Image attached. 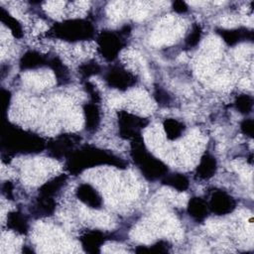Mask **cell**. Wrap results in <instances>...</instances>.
<instances>
[{
	"label": "cell",
	"mask_w": 254,
	"mask_h": 254,
	"mask_svg": "<svg viewBox=\"0 0 254 254\" xmlns=\"http://www.w3.org/2000/svg\"><path fill=\"white\" fill-rule=\"evenodd\" d=\"M208 205L207 201L198 196H193L190 199L188 204V213L191 216L195 221L201 222L208 215Z\"/></svg>",
	"instance_id": "4fadbf2b"
},
{
	"label": "cell",
	"mask_w": 254,
	"mask_h": 254,
	"mask_svg": "<svg viewBox=\"0 0 254 254\" xmlns=\"http://www.w3.org/2000/svg\"><path fill=\"white\" fill-rule=\"evenodd\" d=\"M49 66L55 71L59 82L65 83L68 80V71L59 58L53 57L49 59Z\"/></svg>",
	"instance_id": "603a6c76"
},
{
	"label": "cell",
	"mask_w": 254,
	"mask_h": 254,
	"mask_svg": "<svg viewBox=\"0 0 254 254\" xmlns=\"http://www.w3.org/2000/svg\"><path fill=\"white\" fill-rule=\"evenodd\" d=\"M2 149L8 154H33L42 152L47 144L45 140L34 133L19 127L8 125L2 134Z\"/></svg>",
	"instance_id": "7a4b0ae2"
},
{
	"label": "cell",
	"mask_w": 254,
	"mask_h": 254,
	"mask_svg": "<svg viewBox=\"0 0 254 254\" xmlns=\"http://www.w3.org/2000/svg\"><path fill=\"white\" fill-rule=\"evenodd\" d=\"M123 36L121 32L113 31H102L99 34L97 38L98 50L104 59L113 61L117 58L119 52L125 46Z\"/></svg>",
	"instance_id": "5b68a950"
},
{
	"label": "cell",
	"mask_w": 254,
	"mask_h": 254,
	"mask_svg": "<svg viewBox=\"0 0 254 254\" xmlns=\"http://www.w3.org/2000/svg\"><path fill=\"white\" fill-rule=\"evenodd\" d=\"M240 129L242 131L243 134L252 137L253 136V132H254V123L252 119H245L241 122L240 125Z\"/></svg>",
	"instance_id": "83f0119b"
},
{
	"label": "cell",
	"mask_w": 254,
	"mask_h": 254,
	"mask_svg": "<svg viewBox=\"0 0 254 254\" xmlns=\"http://www.w3.org/2000/svg\"><path fill=\"white\" fill-rule=\"evenodd\" d=\"M100 70H101L100 65L94 61H89L87 63L82 64L79 66V73L83 77H89L91 75L97 74V73L100 72Z\"/></svg>",
	"instance_id": "484cf974"
},
{
	"label": "cell",
	"mask_w": 254,
	"mask_h": 254,
	"mask_svg": "<svg viewBox=\"0 0 254 254\" xmlns=\"http://www.w3.org/2000/svg\"><path fill=\"white\" fill-rule=\"evenodd\" d=\"M216 31L217 34L220 35V37L228 46H234L240 42L253 39V32L246 28H238L231 30L218 29Z\"/></svg>",
	"instance_id": "7c38bea8"
},
{
	"label": "cell",
	"mask_w": 254,
	"mask_h": 254,
	"mask_svg": "<svg viewBox=\"0 0 254 254\" xmlns=\"http://www.w3.org/2000/svg\"><path fill=\"white\" fill-rule=\"evenodd\" d=\"M0 19L1 22L7 28H9V30L11 31L15 38H21L23 36V29L21 24L3 8L0 9Z\"/></svg>",
	"instance_id": "7402d4cb"
},
{
	"label": "cell",
	"mask_w": 254,
	"mask_h": 254,
	"mask_svg": "<svg viewBox=\"0 0 254 254\" xmlns=\"http://www.w3.org/2000/svg\"><path fill=\"white\" fill-rule=\"evenodd\" d=\"M155 97H156V100L161 104H167L170 101V97L167 94V92L161 88H157L155 92Z\"/></svg>",
	"instance_id": "f1b7e54d"
},
{
	"label": "cell",
	"mask_w": 254,
	"mask_h": 254,
	"mask_svg": "<svg viewBox=\"0 0 254 254\" xmlns=\"http://www.w3.org/2000/svg\"><path fill=\"white\" fill-rule=\"evenodd\" d=\"M80 137L75 134H62L47 143V150L50 157L55 159L67 158L79 143Z\"/></svg>",
	"instance_id": "8992f818"
},
{
	"label": "cell",
	"mask_w": 254,
	"mask_h": 254,
	"mask_svg": "<svg viewBox=\"0 0 254 254\" xmlns=\"http://www.w3.org/2000/svg\"><path fill=\"white\" fill-rule=\"evenodd\" d=\"M130 155L134 164L148 181L162 180L169 172L165 163L149 153L141 136L132 139Z\"/></svg>",
	"instance_id": "3957f363"
},
{
	"label": "cell",
	"mask_w": 254,
	"mask_h": 254,
	"mask_svg": "<svg viewBox=\"0 0 254 254\" xmlns=\"http://www.w3.org/2000/svg\"><path fill=\"white\" fill-rule=\"evenodd\" d=\"M10 92L8 90L2 89L1 90V100H2V108H3V112H5V110L7 109V104H9V100H10Z\"/></svg>",
	"instance_id": "4dcf8cb0"
},
{
	"label": "cell",
	"mask_w": 254,
	"mask_h": 254,
	"mask_svg": "<svg viewBox=\"0 0 254 254\" xmlns=\"http://www.w3.org/2000/svg\"><path fill=\"white\" fill-rule=\"evenodd\" d=\"M104 79L110 87L117 88L119 90H126L127 88L135 85L137 81L136 76L133 73L120 65L111 66L106 71Z\"/></svg>",
	"instance_id": "ba28073f"
},
{
	"label": "cell",
	"mask_w": 254,
	"mask_h": 254,
	"mask_svg": "<svg viewBox=\"0 0 254 254\" xmlns=\"http://www.w3.org/2000/svg\"><path fill=\"white\" fill-rule=\"evenodd\" d=\"M85 129L88 132H94L100 123V110L96 102H89L83 105Z\"/></svg>",
	"instance_id": "2e32d148"
},
{
	"label": "cell",
	"mask_w": 254,
	"mask_h": 254,
	"mask_svg": "<svg viewBox=\"0 0 254 254\" xmlns=\"http://www.w3.org/2000/svg\"><path fill=\"white\" fill-rule=\"evenodd\" d=\"M234 105L242 114H249L253 109V98L248 94H241L235 99Z\"/></svg>",
	"instance_id": "cb8c5ba5"
},
{
	"label": "cell",
	"mask_w": 254,
	"mask_h": 254,
	"mask_svg": "<svg viewBox=\"0 0 254 254\" xmlns=\"http://www.w3.org/2000/svg\"><path fill=\"white\" fill-rule=\"evenodd\" d=\"M107 239V235L100 230L86 231L79 238L82 248L88 253H98L100 251L101 245Z\"/></svg>",
	"instance_id": "30bf717a"
},
{
	"label": "cell",
	"mask_w": 254,
	"mask_h": 254,
	"mask_svg": "<svg viewBox=\"0 0 254 254\" xmlns=\"http://www.w3.org/2000/svg\"><path fill=\"white\" fill-rule=\"evenodd\" d=\"M217 169L215 158L210 154H205L201 157L198 166L196 167L195 175L200 180H208L214 176Z\"/></svg>",
	"instance_id": "9a60e30c"
},
{
	"label": "cell",
	"mask_w": 254,
	"mask_h": 254,
	"mask_svg": "<svg viewBox=\"0 0 254 254\" xmlns=\"http://www.w3.org/2000/svg\"><path fill=\"white\" fill-rule=\"evenodd\" d=\"M201 37V29L199 25H193L191 28L190 33L188 35V37L186 38V45L188 47H195Z\"/></svg>",
	"instance_id": "4316f807"
},
{
	"label": "cell",
	"mask_w": 254,
	"mask_h": 254,
	"mask_svg": "<svg viewBox=\"0 0 254 254\" xmlns=\"http://www.w3.org/2000/svg\"><path fill=\"white\" fill-rule=\"evenodd\" d=\"M77 198L84 204L92 208H100L102 205V197L99 192L89 184L83 183L76 190Z\"/></svg>",
	"instance_id": "8fae6325"
},
{
	"label": "cell",
	"mask_w": 254,
	"mask_h": 254,
	"mask_svg": "<svg viewBox=\"0 0 254 254\" xmlns=\"http://www.w3.org/2000/svg\"><path fill=\"white\" fill-rule=\"evenodd\" d=\"M149 123L145 118L136 116L126 111H120L118 113V125L119 134L124 139H134L140 136L141 130Z\"/></svg>",
	"instance_id": "52a82bcc"
},
{
	"label": "cell",
	"mask_w": 254,
	"mask_h": 254,
	"mask_svg": "<svg viewBox=\"0 0 254 254\" xmlns=\"http://www.w3.org/2000/svg\"><path fill=\"white\" fill-rule=\"evenodd\" d=\"M173 9L174 11H176L177 13H185L188 11V5L186 2L184 1H175L173 3Z\"/></svg>",
	"instance_id": "f546056e"
},
{
	"label": "cell",
	"mask_w": 254,
	"mask_h": 254,
	"mask_svg": "<svg viewBox=\"0 0 254 254\" xmlns=\"http://www.w3.org/2000/svg\"><path fill=\"white\" fill-rule=\"evenodd\" d=\"M55 209H56V201L54 197L44 196L39 194L35 202V205L31 209V211L37 217H43V216H49L53 214Z\"/></svg>",
	"instance_id": "e0dca14e"
},
{
	"label": "cell",
	"mask_w": 254,
	"mask_h": 254,
	"mask_svg": "<svg viewBox=\"0 0 254 254\" xmlns=\"http://www.w3.org/2000/svg\"><path fill=\"white\" fill-rule=\"evenodd\" d=\"M7 226L20 234H26L29 228L28 219L22 212L12 211L7 216Z\"/></svg>",
	"instance_id": "ac0fdd59"
},
{
	"label": "cell",
	"mask_w": 254,
	"mask_h": 254,
	"mask_svg": "<svg viewBox=\"0 0 254 254\" xmlns=\"http://www.w3.org/2000/svg\"><path fill=\"white\" fill-rule=\"evenodd\" d=\"M49 35L68 42L84 41L93 38L94 28L87 20L70 19L55 24Z\"/></svg>",
	"instance_id": "277c9868"
},
{
	"label": "cell",
	"mask_w": 254,
	"mask_h": 254,
	"mask_svg": "<svg viewBox=\"0 0 254 254\" xmlns=\"http://www.w3.org/2000/svg\"><path fill=\"white\" fill-rule=\"evenodd\" d=\"M208 208L216 215H225L232 212L236 207L235 199L226 191L217 190L212 192L207 202Z\"/></svg>",
	"instance_id": "9c48e42d"
},
{
	"label": "cell",
	"mask_w": 254,
	"mask_h": 254,
	"mask_svg": "<svg viewBox=\"0 0 254 254\" xmlns=\"http://www.w3.org/2000/svg\"><path fill=\"white\" fill-rule=\"evenodd\" d=\"M66 182V176L65 175H61L58 176L49 182L45 183L40 189H39V194L44 195V196H51L54 197L60 190L64 187V185Z\"/></svg>",
	"instance_id": "d6986e66"
},
{
	"label": "cell",
	"mask_w": 254,
	"mask_h": 254,
	"mask_svg": "<svg viewBox=\"0 0 254 254\" xmlns=\"http://www.w3.org/2000/svg\"><path fill=\"white\" fill-rule=\"evenodd\" d=\"M163 125H164L165 132L167 134V137L170 140H177L178 138H180L186 129L185 124L183 122L174 118L166 119Z\"/></svg>",
	"instance_id": "44dd1931"
},
{
	"label": "cell",
	"mask_w": 254,
	"mask_h": 254,
	"mask_svg": "<svg viewBox=\"0 0 254 254\" xmlns=\"http://www.w3.org/2000/svg\"><path fill=\"white\" fill-rule=\"evenodd\" d=\"M19 64L21 69H34L49 65V59L37 51H28L22 56Z\"/></svg>",
	"instance_id": "5bb4252c"
},
{
	"label": "cell",
	"mask_w": 254,
	"mask_h": 254,
	"mask_svg": "<svg viewBox=\"0 0 254 254\" xmlns=\"http://www.w3.org/2000/svg\"><path fill=\"white\" fill-rule=\"evenodd\" d=\"M103 165L125 169L127 163L108 151L91 145H84L75 149L66 158L65 169L69 174L78 175L86 169Z\"/></svg>",
	"instance_id": "6da1fadb"
},
{
	"label": "cell",
	"mask_w": 254,
	"mask_h": 254,
	"mask_svg": "<svg viewBox=\"0 0 254 254\" xmlns=\"http://www.w3.org/2000/svg\"><path fill=\"white\" fill-rule=\"evenodd\" d=\"M169 251V246H168V242L167 241H159L155 244H153L152 246H139L136 249L137 253H166Z\"/></svg>",
	"instance_id": "d4e9b609"
},
{
	"label": "cell",
	"mask_w": 254,
	"mask_h": 254,
	"mask_svg": "<svg viewBox=\"0 0 254 254\" xmlns=\"http://www.w3.org/2000/svg\"><path fill=\"white\" fill-rule=\"evenodd\" d=\"M162 184L169 186L180 191H184L188 190L190 186L189 179L185 175L180 173L167 174L164 178H162Z\"/></svg>",
	"instance_id": "ffe728a7"
}]
</instances>
